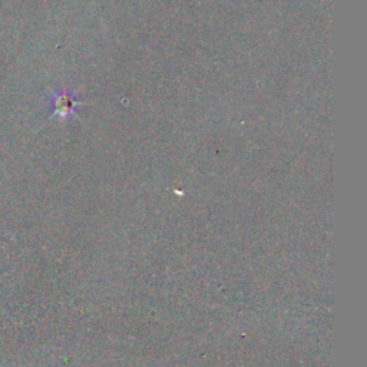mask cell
Instances as JSON below:
<instances>
[{
	"label": "cell",
	"instance_id": "1",
	"mask_svg": "<svg viewBox=\"0 0 367 367\" xmlns=\"http://www.w3.org/2000/svg\"><path fill=\"white\" fill-rule=\"evenodd\" d=\"M79 105L77 98L69 91L54 92L50 95V107H52V116L58 118H69L76 112V108Z\"/></svg>",
	"mask_w": 367,
	"mask_h": 367
}]
</instances>
